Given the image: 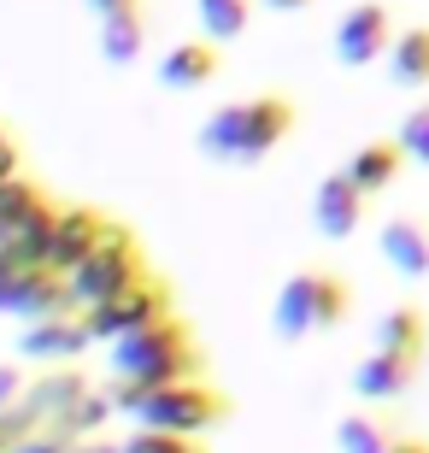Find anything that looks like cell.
Wrapping results in <instances>:
<instances>
[{
  "label": "cell",
  "mask_w": 429,
  "mask_h": 453,
  "mask_svg": "<svg viewBox=\"0 0 429 453\" xmlns=\"http://www.w3.org/2000/svg\"><path fill=\"white\" fill-rule=\"evenodd\" d=\"M71 453H118V441H106V436H83V441H71Z\"/></svg>",
  "instance_id": "f546056e"
},
{
  "label": "cell",
  "mask_w": 429,
  "mask_h": 453,
  "mask_svg": "<svg viewBox=\"0 0 429 453\" xmlns=\"http://www.w3.org/2000/svg\"><path fill=\"white\" fill-rule=\"evenodd\" d=\"M388 83L406 95L429 88V24H400L395 48H388Z\"/></svg>",
  "instance_id": "e0dca14e"
},
{
  "label": "cell",
  "mask_w": 429,
  "mask_h": 453,
  "mask_svg": "<svg viewBox=\"0 0 429 453\" xmlns=\"http://www.w3.org/2000/svg\"><path fill=\"white\" fill-rule=\"evenodd\" d=\"M218 65H224V48H212L206 35H195V42H177L159 59V83L177 88V95H195V88H206L218 77Z\"/></svg>",
  "instance_id": "9a60e30c"
},
{
  "label": "cell",
  "mask_w": 429,
  "mask_h": 453,
  "mask_svg": "<svg viewBox=\"0 0 429 453\" xmlns=\"http://www.w3.org/2000/svg\"><path fill=\"white\" fill-rule=\"evenodd\" d=\"M88 324H83V312H65V319H42V324H30L24 336H18V353L24 359H35V365H71V359H83L88 353Z\"/></svg>",
  "instance_id": "8fae6325"
},
{
  "label": "cell",
  "mask_w": 429,
  "mask_h": 453,
  "mask_svg": "<svg viewBox=\"0 0 429 453\" xmlns=\"http://www.w3.org/2000/svg\"><path fill=\"white\" fill-rule=\"evenodd\" d=\"M395 35H400V24H395L388 0H353L341 12V24H335V65L341 71L377 65V59H388Z\"/></svg>",
  "instance_id": "8992f818"
},
{
  "label": "cell",
  "mask_w": 429,
  "mask_h": 453,
  "mask_svg": "<svg viewBox=\"0 0 429 453\" xmlns=\"http://www.w3.org/2000/svg\"><path fill=\"white\" fill-rule=\"evenodd\" d=\"M418 377H424V359L371 348L359 365H353V395H359L364 406H395V401H406V395L418 388Z\"/></svg>",
  "instance_id": "9c48e42d"
},
{
  "label": "cell",
  "mask_w": 429,
  "mask_h": 453,
  "mask_svg": "<svg viewBox=\"0 0 429 453\" xmlns=\"http://www.w3.org/2000/svg\"><path fill=\"white\" fill-rule=\"evenodd\" d=\"M388 453H429V436H418V430H400Z\"/></svg>",
  "instance_id": "f1b7e54d"
},
{
  "label": "cell",
  "mask_w": 429,
  "mask_h": 453,
  "mask_svg": "<svg viewBox=\"0 0 429 453\" xmlns=\"http://www.w3.org/2000/svg\"><path fill=\"white\" fill-rule=\"evenodd\" d=\"M364 206H371V201L359 195V183L335 165V171H324L318 188H312V230L324 235V242H347V235H359Z\"/></svg>",
  "instance_id": "ba28073f"
},
{
  "label": "cell",
  "mask_w": 429,
  "mask_h": 453,
  "mask_svg": "<svg viewBox=\"0 0 429 453\" xmlns=\"http://www.w3.org/2000/svg\"><path fill=\"white\" fill-rule=\"evenodd\" d=\"M88 388H95V383H88L83 371L59 365V371H48V377H35V383L24 388V401H18V406H24V412L35 418V430H53V424L65 418V412H71L77 401H83Z\"/></svg>",
  "instance_id": "5bb4252c"
},
{
  "label": "cell",
  "mask_w": 429,
  "mask_h": 453,
  "mask_svg": "<svg viewBox=\"0 0 429 453\" xmlns=\"http://www.w3.org/2000/svg\"><path fill=\"white\" fill-rule=\"evenodd\" d=\"M165 319H177V312H171V288L159 283V277H148V283H135L130 295H118V301L83 312L95 342H124V336L148 330V324H165Z\"/></svg>",
  "instance_id": "52a82bcc"
},
{
  "label": "cell",
  "mask_w": 429,
  "mask_h": 453,
  "mask_svg": "<svg viewBox=\"0 0 429 453\" xmlns=\"http://www.w3.org/2000/svg\"><path fill=\"white\" fill-rule=\"evenodd\" d=\"M24 388H30V383H24V371H18V365H0V412H12V406L24 401Z\"/></svg>",
  "instance_id": "4316f807"
},
{
  "label": "cell",
  "mask_w": 429,
  "mask_h": 453,
  "mask_svg": "<svg viewBox=\"0 0 429 453\" xmlns=\"http://www.w3.org/2000/svg\"><path fill=\"white\" fill-rule=\"evenodd\" d=\"M88 12L112 18V12H135V0H88Z\"/></svg>",
  "instance_id": "4dcf8cb0"
},
{
  "label": "cell",
  "mask_w": 429,
  "mask_h": 453,
  "mask_svg": "<svg viewBox=\"0 0 429 453\" xmlns=\"http://www.w3.org/2000/svg\"><path fill=\"white\" fill-rule=\"evenodd\" d=\"M377 342L382 353H406V359H429V312L418 301H400V306H388L377 319Z\"/></svg>",
  "instance_id": "2e32d148"
},
{
  "label": "cell",
  "mask_w": 429,
  "mask_h": 453,
  "mask_svg": "<svg viewBox=\"0 0 429 453\" xmlns=\"http://www.w3.org/2000/svg\"><path fill=\"white\" fill-rule=\"evenodd\" d=\"M195 18H200V35L224 48V42H241L253 24V0H195Z\"/></svg>",
  "instance_id": "44dd1931"
},
{
  "label": "cell",
  "mask_w": 429,
  "mask_h": 453,
  "mask_svg": "<svg viewBox=\"0 0 429 453\" xmlns=\"http://www.w3.org/2000/svg\"><path fill=\"white\" fill-rule=\"evenodd\" d=\"M395 436H400L395 424L364 406V412H347V418L335 424V453H388Z\"/></svg>",
  "instance_id": "ffe728a7"
},
{
  "label": "cell",
  "mask_w": 429,
  "mask_h": 453,
  "mask_svg": "<svg viewBox=\"0 0 429 453\" xmlns=\"http://www.w3.org/2000/svg\"><path fill=\"white\" fill-rule=\"evenodd\" d=\"M377 253L400 283H424L429 277V224L418 212H388L377 230Z\"/></svg>",
  "instance_id": "30bf717a"
},
{
  "label": "cell",
  "mask_w": 429,
  "mask_h": 453,
  "mask_svg": "<svg viewBox=\"0 0 429 453\" xmlns=\"http://www.w3.org/2000/svg\"><path fill=\"white\" fill-rule=\"evenodd\" d=\"M53 206L48 195L35 183H24V177H12V183H0V248H12L18 235L30 230V224H42Z\"/></svg>",
  "instance_id": "ac0fdd59"
},
{
  "label": "cell",
  "mask_w": 429,
  "mask_h": 453,
  "mask_svg": "<svg viewBox=\"0 0 429 453\" xmlns=\"http://www.w3.org/2000/svg\"><path fill=\"white\" fill-rule=\"evenodd\" d=\"M106 401H112L118 418H130L135 430H159V436H200V430L230 418V401L200 377L195 383H165V388H142V383L112 377Z\"/></svg>",
  "instance_id": "7a4b0ae2"
},
{
  "label": "cell",
  "mask_w": 429,
  "mask_h": 453,
  "mask_svg": "<svg viewBox=\"0 0 429 453\" xmlns=\"http://www.w3.org/2000/svg\"><path fill=\"white\" fill-rule=\"evenodd\" d=\"M142 48H148V24H142V12H112L100 18V59L106 65H135L142 59Z\"/></svg>",
  "instance_id": "d6986e66"
},
{
  "label": "cell",
  "mask_w": 429,
  "mask_h": 453,
  "mask_svg": "<svg viewBox=\"0 0 429 453\" xmlns=\"http://www.w3.org/2000/svg\"><path fill=\"white\" fill-rule=\"evenodd\" d=\"M118 453H206L195 436H159V430H135L130 441H118Z\"/></svg>",
  "instance_id": "cb8c5ba5"
},
{
  "label": "cell",
  "mask_w": 429,
  "mask_h": 453,
  "mask_svg": "<svg viewBox=\"0 0 429 453\" xmlns=\"http://www.w3.org/2000/svg\"><path fill=\"white\" fill-rule=\"evenodd\" d=\"M347 319H353V277H341L330 265H306L295 277H282L277 301H271V330L288 348H300L312 336H330Z\"/></svg>",
  "instance_id": "3957f363"
},
{
  "label": "cell",
  "mask_w": 429,
  "mask_h": 453,
  "mask_svg": "<svg viewBox=\"0 0 429 453\" xmlns=\"http://www.w3.org/2000/svg\"><path fill=\"white\" fill-rule=\"evenodd\" d=\"M106 418H112V401H106V388H88L83 401H77L65 418L53 424V430H59L65 441H83V436H100V430H106Z\"/></svg>",
  "instance_id": "7402d4cb"
},
{
  "label": "cell",
  "mask_w": 429,
  "mask_h": 453,
  "mask_svg": "<svg viewBox=\"0 0 429 453\" xmlns=\"http://www.w3.org/2000/svg\"><path fill=\"white\" fill-rule=\"evenodd\" d=\"M12 453H71V441L59 436V430H30V436L18 441Z\"/></svg>",
  "instance_id": "484cf974"
},
{
  "label": "cell",
  "mask_w": 429,
  "mask_h": 453,
  "mask_svg": "<svg viewBox=\"0 0 429 453\" xmlns=\"http://www.w3.org/2000/svg\"><path fill=\"white\" fill-rule=\"evenodd\" d=\"M12 177H18V142L0 130V183H12Z\"/></svg>",
  "instance_id": "83f0119b"
},
{
  "label": "cell",
  "mask_w": 429,
  "mask_h": 453,
  "mask_svg": "<svg viewBox=\"0 0 429 453\" xmlns=\"http://www.w3.org/2000/svg\"><path fill=\"white\" fill-rule=\"evenodd\" d=\"M295 130H300V101L271 88V95H248V101L218 106L200 124V153L212 165H264Z\"/></svg>",
  "instance_id": "6da1fadb"
},
{
  "label": "cell",
  "mask_w": 429,
  "mask_h": 453,
  "mask_svg": "<svg viewBox=\"0 0 429 453\" xmlns=\"http://www.w3.org/2000/svg\"><path fill=\"white\" fill-rule=\"evenodd\" d=\"M259 6H271V12H306L312 0H259Z\"/></svg>",
  "instance_id": "1f68e13d"
},
{
  "label": "cell",
  "mask_w": 429,
  "mask_h": 453,
  "mask_svg": "<svg viewBox=\"0 0 429 453\" xmlns=\"http://www.w3.org/2000/svg\"><path fill=\"white\" fill-rule=\"evenodd\" d=\"M406 165H412V159H406V148H400L395 135H371V142H359V148L347 153L341 171L359 183L364 201H377V195H388V188L406 177Z\"/></svg>",
  "instance_id": "7c38bea8"
},
{
  "label": "cell",
  "mask_w": 429,
  "mask_h": 453,
  "mask_svg": "<svg viewBox=\"0 0 429 453\" xmlns=\"http://www.w3.org/2000/svg\"><path fill=\"white\" fill-rule=\"evenodd\" d=\"M112 371L124 383H142V388L195 383L200 377V348L177 319H165V324H148V330L112 342Z\"/></svg>",
  "instance_id": "277c9868"
},
{
  "label": "cell",
  "mask_w": 429,
  "mask_h": 453,
  "mask_svg": "<svg viewBox=\"0 0 429 453\" xmlns=\"http://www.w3.org/2000/svg\"><path fill=\"white\" fill-rule=\"evenodd\" d=\"M395 142L406 148V159H412V165H429V101H424V106H412V112L400 118Z\"/></svg>",
  "instance_id": "603a6c76"
},
{
  "label": "cell",
  "mask_w": 429,
  "mask_h": 453,
  "mask_svg": "<svg viewBox=\"0 0 429 453\" xmlns=\"http://www.w3.org/2000/svg\"><path fill=\"white\" fill-rule=\"evenodd\" d=\"M135 283H148V265H142V242H135L124 224L106 219L100 242L83 253V265L65 277L71 306H77V312H95V306L118 301V295H130Z\"/></svg>",
  "instance_id": "5b68a950"
},
{
  "label": "cell",
  "mask_w": 429,
  "mask_h": 453,
  "mask_svg": "<svg viewBox=\"0 0 429 453\" xmlns=\"http://www.w3.org/2000/svg\"><path fill=\"white\" fill-rule=\"evenodd\" d=\"M100 230H106L100 212H88V206H59V212H53V248H48L53 277H71V271L83 265V253L100 242Z\"/></svg>",
  "instance_id": "4fadbf2b"
},
{
  "label": "cell",
  "mask_w": 429,
  "mask_h": 453,
  "mask_svg": "<svg viewBox=\"0 0 429 453\" xmlns=\"http://www.w3.org/2000/svg\"><path fill=\"white\" fill-rule=\"evenodd\" d=\"M30 430H35V418L24 412V406H12V412H0V453H12L18 441L30 436Z\"/></svg>",
  "instance_id": "d4e9b609"
}]
</instances>
